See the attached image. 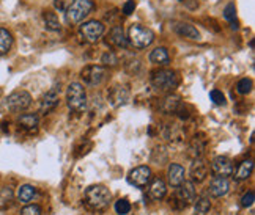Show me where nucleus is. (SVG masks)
Wrapping results in <instances>:
<instances>
[{
    "label": "nucleus",
    "instance_id": "1",
    "mask_svg": "<svg viewBox=\"0 0 255 215\" xmlns=\"http://www.w3.org/2000/svg\"><path fill=\"white\" fill-rule=\"evenodd\" d=\"M111 192L104 185H92L85 190V200L87 204L95 211H103L109 206L111 201Z\"/></svg>",
    "mask_w": 255,
    "mask_h": 215
},
{
    "label": "nucleus",
    "instance_id": "2",
    "mask_svg": "<svg viewBox=\"0 0 255 215\" xmlns=\"http://www.w3.org/2000/svg\"><path fill=\"white\" fill-rule=\"evenodd\" d=\"M151 83L154 85V88H158L159 91L172 93L178 87L180 79H178L175 71H172V69H159L156 72H153Z\"/></svg>",
    "mask_w": 255,
    "mask_h": 215
},
{
    "label": "nucleus",
    "instance_id": "3",
    "mask_svg": "<svg viewBox=\"0 0 255 215\" xmlns=\"http://www.w3.org/2000/svg\"><path fill=\"white\" fill-rule=\"evenodd\" d=\"M68 107L74 111H84L87 108V93L77 82H72L66 90Z\"/></svg>",
    "mask_w": 255,
    "mask_h": 215
},
{
    "label": "nucleus",
    "instance_id": "4",
    "mask_svg": "<svg viewBox=\"0 0 255 215\" xmlns=\"http://www.w3.org/2000/svg\"><path fill=\"white\" fill-rule=\"evenodd\" d=\"M93 10V2L92 0H72L71 5L66 10L68 21L72 24H79L85 19V17L92 13Z\"/></svg>",
    "mask_w": 255,
    "mask_h": 215
},
{
    "label": "nucleus",
    "instance_id": "5",
    "mask_svg": "<svg viewBox=\"0 0 255 215\" xmlns=\"http://www.w3.org/2000/svg\"><path fill=\"white\" fill-rule=\"evenodd\" d=\"M154 41V33L148 27H143L140 24H135L129 29V43L137 49L148 48Z\"/></svg>",
    "mask_w": 255,
    "mask_h": 215
},
{
    "label": "nucleus",
    "instance_id": "6",
    "mask_svg": "<svg viewBox=\"0 0 255 215\" xmlns=\"http://www.w3.org/2000/svg\"><path fill=\"white\" fill-rule=\"evenodd\" d=\"M32 104V96L29 95L27 91L19 90V91H14L8 96L3 102V107L8 111H13V113H17V111H24L30 107Z\"/></svg>",
    "mask_w": 255,
    "mask_h": 215
},
{
    "label": "nucleus",
    "instance_id": "7",
    "mask_svg": "<svg viewBox=\"0 0 255 215\" xmlns=\"http://www.w3.org/2000/svg\"><path fill=\"white\" fill-rule=\"evenodd\" d=\"M107 71L104 66H99V64H88L84 69L80 71V77L84 80L87 85L90 87H96L101 85V83L106 80Z\"/></svg>",
    "mask_w": 255,
    "mask_h": 215
},
{
    "label": "nucleus",
    "instance_id": "8",
    "mask_svg": "<svg viewBox=\"0 0 255 215\" xmlns=\"http://www.w3.org/2000/svg\"><path fill=\"white\" fill-rule=\"evenodd\" d=\"M80 35L87 43H96L104 35V25L99 21H88L80 25Z\"/></svg>",
    "mask_w": 255,
    "mask_h": 215
},
{
    "label": "nucleus",
    "instance_id": "9",
    "mask_svg": "<svg viewBox=\"0 0 255 215\" xmlns=\"http://www.w3.org/2000/svg\"><path fill=\"white\" fill-rule=\"evenodd\" d=\"M211 171L217 177H229L233 174V163L229 157L217 156L211 162Z\"/></svg>",
    "mask_w": 255,
    "mask_h": 215
},
{
    "label": "nucleus",
    "instance_id": "10",
    "mask_svg": "<svg viewBox=\"0 0 255 215\" xmlns=\"http://www.w3.org/2000/svg\"><path fill=\"white\" fill-rule=\"evenodd\" d=\"M128 181H129V184L142 189V187H145L151 181V170H150V166L142 165V166L134 168V170L129 173V176H128Z\"/></svg>",
    "mask_w": 255,
    "mask_h": 215
},
{
    "label": "nucleus",
    "instance_id": "11",
    "mask_svg": "<svg viewBox=\"0 0 255 215\" xmlns=\"http://www.w3.org/2000/svg\"><path fill=\"white\" fill-rule=\"evenodd\" d=\"M189 174L194 182H203L208 176V163L202 157H195L189 168Z\"/></svg>",
    "mask_w": 255,
    "mask_h": 215
},
{
    "label": "nucleus",
    "instance_id": "12",
    "mask_svg": "<svg viewBox=\"0 0 255 215\" xmlns=\"http://www.w3.org/2000/svg\"><path fill=\"white\" fill-rule=\"evenodd\" d=\"M177 200L185 206L191 204L195 200V189H194V182H188L183 181L178 185V190H177Z\"/></svg>",
    "mask_w": 255,
    "mask_h": 215
},
{
    "label": "nucleus",
    "instance_id": "13",
    "mask_svg": "<svg viewBox=\"0 0 255 215\" xmlns=\"http://www.w3.org/2000/svg\"><path fill=\"white\" fill-rule=\"evenodd\" d=\"M59 98H60V90L59 88H51L46 95L41 98V102H40V110L41 113H49L51 110H54L59 104Z\"/></svg>",
    "mask_w": 255,
    "mask_h": 215
},
{
    "label": "nucleus",
    "instance_id": "14",
    "mask_svg": "<svg viewBox=\"0 0 255 215\" xmlns=\"http://www.w3.org/2000/svg\"><path fill=\"white\" fill-rule=\"evenodd\" d=\"M229 190H230V182L227 177H217L216 176L208 187V193L211 196H214V198H221V196L229 193Z\"/></svg>",
    "mask_w": 255,
    "mask_h": 215
},
{
    "label": "nucleus",
    "instance_id": "15",
    "mask_svg": "<svg viewBox=\"0 0 255 215\" xmlns=\"http://www.w3.org/2000/svg\"><path fill=\"white\" fill-rule=\"evenodd\" d=\"M185 168L181 166L180 163H170L169 165V170H167V179H169V184L172 187H178L181 182L185 181Z\"/></svg>",
    "mask_w": 255,
    "mask_h": 215
},
{
    "label": "nucleus",
    "instance_id": "16",
    "mask_svg": "<svg viewBox=\"0 0 255 215\" xmlns=\"http://www.w3.org/2000/svg\"><path fill=\"white\" fill-rule=\"evenodd\" d=\"M107 43H111L114 48H118V49H125L128 46V40L125 36V32L120 25H115L111 29V33L107 36Z\"/></svg>",
    "mask_w": 255,
    "mask_h": 215
},
{
    "label": "nucleus",
    "instance_id": "17",
    "mask_svg": "<svg viewBox=\"0 0 255 215\" xmlns=\"http://www.w3.org/2000/svg\"><path fill=\"white\" fill-rule=\"evenodd\" d=\"M128 99H129V93H128L126 88L117 85L114 87L111 91H109V101H111V104L114 107H120L123 104H126Z\"/></svg>",
    "mask_w": 255,
    "mask_h": 215
},
{
    "label": "nucleus",
    "instance_id": "18",
    "mask_svg": "<svg viewBox=\"0 0 255 215\" xmlns=\"http://www.w3.org/2000/svg\"><path fill=\"white\" fill-rule=\"evenodd\" d=\"M148 192H150V196H151L153 200H158V201L162 200L164 196H166V193H167L166 182H164L162 179H159V177H156V179L151 182Z\"/></svg>",
    "mask_w": 255,
    "mask_h": 215
},
{
    "label": "nucleus",
    "instance_id": "19",
    "mask_svg": "<svg viewBox=\"0 0 255 215\" xmlns=\"http://www.w3.org/2000/svg\"><path fill=\"white\" fill-rule=\"evenodd\" d=\"M150 61L153 64H159V66H167L169 61H170L167 49L166 48H156L150 54Z\"/></svg>",
    "mask_w": 255,
    "mask_h": 215
},
{
    "label": "nucleus",
    "instance_id": "20",
    "mask_svg": "<svg viewBox=\"0 0 255 215\" xmlns=\"http://www.w3.org/2000/svg\"><path fill=\"white\" fill-rule=\"evenodd\" d=\"M177 33H178L180 36H183V38L192 40V41L200 40V33H198V30L195 29L194 25H191V24H178V25H177Z\"/></svg>",
    "mask_w": 255,
    "mask_h": 215
},
{
    "label": "nucleus",
    "instance_id": "21",
    "mask_svg": "<svg viewBox=\"0 0 255 215\" xmlns=\"http://www.w3.org/2000/svg\"><path fill=\"white\" fill-rule=\"evenodd\" d=\"M19 126L25 130H29V132H35L36 129H38V116L33 115V113H25V115H21L19 116Z\"/></svg>",
    "mask_w": 255,
    "mask_h": 215
},
{
    "label": "nucleus",
    "instance_id": "22",
    "mask_svg": "<svg viewBox=\"0 0 255 215\" xmlns=\"http://www.w3.org/2000/svg\"><path fill=\"white\" fill-rule=\"evenodd\" d=\"M35 196H36V189L30 184H24L19 187V190H17V200L21 203H30L33 201Z\"/></svg>",
    "mask_w": 255,
    "mask_h": 215
},
{
    "label": "nucleus",
    "instance_id": "23",
    "mask_svg": "<svg viewBox=\"0 0 255 215\" xmlns=\"http://www.w3.org/2000/svg\"><path fill=\"white\" fill-rule=\"evenodd\" d=\"M180 107H181V99L175 95H169L162 102V110L166 113H175Z\"/></svg>",
    "mask_w": 255,
    "mask_h": 215
},
{
    "label": "nucleus",
    "instance_id": "24",
    "mask_svg": "<svg viewBox=\"0 0 255 215\" xmlns=\"http://www.w3.org/2000/svg\"><path fill=\"white\" fill-rule=\"evenodd\" d=\"M252 170H254V162L252 161H244V162H241L238 171H236V174H235V179L236 181L248 179V177L252 174Z\"/></svg>",
    "mask_w": 255,
    "mask_h": 215
},
{
    "label": "nucleus",
    "instance_id": "25",
    "mask_svg": "<svg viewBox=\"0 0 255 215\" xmlns=\"http://www.w3.org/2000/svg\"><path fill=\"white\" fill-rule=\"evenodd\" d=\"M13 46V36L6 29L0 27V54H6Z\"/></svg>",
    "mask_w": 255,
    "mask_h": 215
},
{
    "label": "nucleus",
    "instance_id": "26",
    "mask_svg": "<svg viewBox=\"0 0 255 215\" xmlns=\"http://www.w3.org/2000/svg\"><path fill=\"white\" fill-rule=\"evenodd\" d=\"M44 25H46V29L51 30V32H59L60 30V21L56 13L52 11H46L44 13Z\"/></svg>",
    "mask_w": 255,
    "mask_h": 215
},
{
    "label": "nucleus",
    "instance_id": "27",
    "mask_svg": "<svg viewBox=\"0 0 255 215\" xmlns=\"http://www.w3.org/2000/svg\"><path fill=\"white\" fill-rule=\"evenodd\" d=\"M211 209V201L206 196H200L195 203V215H208Z\"/></svg>",
    "mask_w": 255,
    "mask_h": 215
},
{
    "label": "nucleus",
    "instance_id": "28",
    "mask_svg": "<svg viewBox=\"0 0 255 215\" xmlns=\"http://www.w3.org/2000/svg\"><path fill=\"white\" fill-rule=\"evenodd\" d=\"M131 211V204L128 200H118L115 203V212L118 215H126V214H129Z\"/></svg>",
    "mask_w": 255,
    "mask_h": 215
},
{
    "label": "nucleus",
    "instance_id": "29",
    "mask_svg": "<svg viewBox=\"0 0 255 215\" xmlns=\"http://www.w3.org/2000/svg\"><path fill=\"white\" fill-rule=\"evenodd\" d=\"M236 90H238L240 95H248L252 90V80L251 79H241L236 85Z\"/></svg>",
    "mask_w": 255,
    "mask_h": 215
},
{
    "label": "nucleus",
    "instance_id": "30",
    "mask_svg": "<svg viewBox=\"0 0 255 215\" xmlns=\"http://www.w3.org/2000/svg\"><path fill=\"white\" fill-rule=\"evenodd\" d=\"M189 151H191V156H192L194 159L195 157H202V154H203V143H200V140H194L192 145H191V148H189Z\"/></svg>",
    "mask_w": 255,
    "mask_h": 215
},
{
    "label": "nucleus",
    "instance_id": "31",
    "mask_svg": "<svg viewBox=\"0 0 255 215\" xmlns=\"http://www.w3.org/2000/svg\"><path fill=\"white\" fill-rule=\"evenodd\" d=\"M101 63L106 64V66H115V64L118 63V58H117V55H115L114 52L109 51V52H106V54L103 55Z\"/></svg>",
    "mask_w": 255,
    "mask_h": 215
},
{
    "label": "nucleus",
    "instance_id": "32",
    "mask_svg": "<svg viewBox=\"0 0 255 215\" xmlns=\"http://www.w3.org/2000/svg\"><path fill=\"white\" fill-rule=\"evenodd\" d=\"M209 98H211V101L214 102L216 106H224L225 104V96L219 90H213L211 93H209Z\"/></svg>",
    "mask_w": 255,
    "mask_h": 215
},
{
    "label": "nucleus",
    "instance_id": "33",
    "mask_svg": "<svg viewBox=\"0 0 255 215\" xmlns=\"http://www.w3.org/2000/svg\"><path fill=\"white\" fill-rule=\"evenodd\" d=\"M21 215H41V208L38 204H29L21 211Z\"/></svg>",
    "mask_w": 255,
    "mask_h": 215
},
{
    "label": "nucleus",
    "instance_id": "34",
    "mask_svg": "<svg viewBox=\"0 0 255 215\" xmlns=\"http://www.w3.org/2000/svg\"><path fill=\"white\" fill-rule=\"evenodd\" d=\"M235 16H236V8H235V5H233V3L227 5V6H225V10H224V17H225L227 21L233 22V21H235Z\"/></svg>",
    "mask_w": 255,
    "mask_h": 215
},
{
    "label": "nucleus",
    "instance_id": "35",
    "mask_svg": "<svg viewBox=\"0 0 255 215\" xmlns=\"http://www.w3.org/2000/svg\"><path fill=\"white\" fill-rule=\"evenodd\" d=\"M255 201V195L254 192H248L244 196H243V200H241V206L243 208H249V206H252Z\"/></svg>",
    "mask_w": 255,
    "mask_h": 215
},
{
    "label": "nucleus",
    "instance_id": "36",
    "mask_svg": "<svg viewBox=\"0 0 255 215\" xmlns=\"http://www.w3.org/2000/svg\"><path fill=\"white\" fill-rule=\"evenodd\" d=\"M134 10H135V3H134V0H128V2L123 5V13H125L126 16L132 14V13H134Z\"/></svg>",
    "mask_w": 255,
    "mask_h": 215
},
{
    "label": "nucleus",
    "instance_id": "37",
    "mask_svg": "<svg viewBox=\"0 0 255 215\" xmlns=\"http://www.w3.org/2000/svg\"><path fill=\"white\" fill-rule=\"evenodd\" d=\"M56 6L59 10H63V0H56Z\"/></svg>",
    "mask_w": 255,
    "mask_h": 215
}]
</instances>
